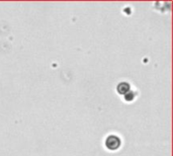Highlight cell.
I'll list each match as a JSON object with an SVG mask.
<instances>
[{"label":"cell","mask_w":173,"mask_h":156,"mask_svg":"<svg viewBox=\"0 0 173 156\" xmlns=\"http://www.w3.org/2000/svg\"><path fill=\"white\" fill-rule=\"evenodd\" d=\"M119 145H121V140H119V138L116 136H113V135L108 136L106 138V140H105V146L109 150L118 149Z\"/></svg>","instance_id":"cell-1"},{"label":"cell","mask_w":173,"mask_h":156,"mask_svg":"<svg viewBox=\"0 0 173 156\" xmlns=\"http://www.w3.org/2000/svg\"><path fill=\"white\" fill-rule=\"evenodd\" d=\"M118 91L121 95H126V93H128L130 91V85L128 83H125V82H122L121 84H119Z\"/></svg>","instance_id":"cell-2"},{"label":"cell","mask_w":173,"mask_h":156,"mask_svg":"<svg viewBox=\"0 0 173 156\" xmlns=\"http://www.w3.org/2000/svg\"><path fill=\"white\" fill-rule=\"evenodd\" d=\"M125 98L127 99V101H132V99L134 98V93L130 90L128 93H126L125 95Z\"/></svg>","instance_id":"cell-3"}]
</instances>
